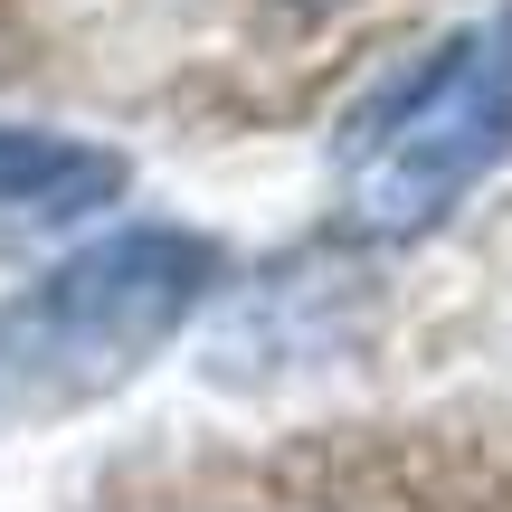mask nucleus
Segmentation results:
<instances>
[{
  "label": "nucleus",
  "mask_w": 512,
  "mask_h": 512,
  "mask_svg": "<svg viewBox=\"0 0 512 512\" xmlns=\"http://www.w3.org/2000/svg\"><path fill=\"white\" fill-rule=\"evenodd\" d=\"M219 285V247L200 228H114L38 275L0 313V408L57 418L124 389Z\"/></svg>",
  "instance_id": "obj_1"
},
{
  "label": "nucleus",
  "mask_w": 512,
  "mask_h": 512,
  "mask_svg": "<svg viewBox=\"0 0 512 512\" xmlns=\"http://www.w3.org/2000/svg\"><path fill=\"white\" fill-rule=\"evenodd\" d=\"M323 475H332V494L313 484V456L285 465L275 503H256V512H484L475 494H446L427 456H342V446H323Z\"/></svg>",
  "instance_id": "obj_3"
},
{
  "label": "nucleus",
  "mask_w": 512,
  "mask_h": 512,
  "mask_svg": "<svg viewBox=\"0 0 512 512\" xmlns=\"http://www.w3.org/2000/svg\"><path fill=\"white\" fill-rule=\"evenodd\" d=\"M124 190V152L0 124V219H76Z\"/></svg>",
  "instance_id": "obj_4"
},
{
  "label": "nucleus",
  "mask_w": 512,
  "mask_h": 512,
  "mask_svg": "<svg viewBox=\"0 0 512 512\" xmlns=\"http://www.w3.org/2000/svg\"><path fill=\"white\" fill-rule=\"evenodd\" d=\"M512 162V0L437 48L342 152V219L361 238H427Z\"/></svg>",
  "instance_id": "obj_2"
}]
</instances>
